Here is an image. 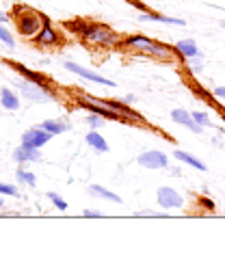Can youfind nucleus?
Wrapping results in <instances>:
<instances>
[{"mask_svg": "<svg viewBox=\"0 0 225 253\" xmlns=\"http://www.w3.org/2000/svg\"><path fill=\"white\" fill-rule=\"evenodd\" d=\"M13 11H15L13 20H15L17 33H20L22 37H26V39L37 37V33L42 31V26H44V15H39L37 11L28 9V7H20V4H17Z\"/></svg>", "mask_w": 225, "mask_h": 253, "instance_id": "obj_1", "label": "nucleus"}, {"mask_svg": "<svg viewBox=\"0 0 225 253\" xmlns=\"http://www.w3.org/2000/svg\"><path fill=\"white\" fill-rule=\"evenodd\" d=\"M78 33L87 39L89 43H100V45H115L119 43V35L111 31L104 24H95V22H76Z\"/></svg>", "mask_w": 225, "mask_h": 253, "instance_id": "obj_2", "label": "nucleus"}, {"mask_svg": "<svg viewBox=\"0 0 225 253\" xmlns=\"http://www.w3.org/2000/svg\"><path fill=\"white\" fill-rule=\"evenodd\" d=\"M78 106H83V108H87V111L100 115V117H106V119H115V122H130L128 117H124L121 113L113 111V108L106 106L102 100H95V97H91V95H83V93H80L78 95Z\"/></svg>", "mask_w": 225, "mask_h": 253, "instance_id": "obj_3", "label": "nucleus"}, {"mask_svg": "<svg viewBox=\"0 0 225 253\" xmlns=\"http://www.w3.org/2000/svg\"><path fill=\"white\" fill-rule=\"evenodd\" d=\"M15 87L26 95V100H33V102H56V93L50 87H39V84H35V83H31V80H26V78L17 80Z\"/></svg>", "mask_w": 225, "mask_h": 253, "instance_id": "obj_4", "label": "nucleus"}, {"mask_svg": "<svg viewBox=\"0 0 225 253\" xmlns=\"http://www.w3.org/2000/svg\"><path fill=\"white\" fill-rule=\"evenodd\" d=\"M52 132L44 130V128H33V130H26L24 134H22V145H31V147H44L45 143L52 139Z\"/></svg>", "mask_w": 225, "mask_h": 253, "instance_id": "obj_5", "label": "nucleus"}, {"mask_svg": "<svg viewBox=\"0 0 225 253\" xmlns=\"http://www.w3.org/2000/svg\"><path fill=\"white\" fill-rule=\"evenodd\" d=\"M182 195L178 193V191H173V188L169 186H163V188H158V206L160 208H165V210H169V208H182Z\"/></svg>", "mask_w": 225, "mask_h": 253, "instance_id": "obj_6", "label": "nucleus"}, {"mask_svg": "<svg viewBox=\"0 0 225 253\" xmlns=\"http://www.w3.org/2000/svg\"><path fill=\"white\" fill-rule=\"evenodd\" d=\"M35 42H37V45H56V43L61 42V39H59V33L52 28L50 20L45 18V15H44V26H42V31L37 33Z\"/></svg>", "mask_w": 225, "mask_h": 253, "instance_id": "obj_7", "label": "nucleus"}, {"mask_svg": "<svg viewBox=\"0 0 225 253\" xmlns=\"http://www.w3.org/2000/svg\"><path fill=\"white\" fill-rule=\"evenodd\" d=\"M65 70L74 72V74H78V76H83V78H87V80H93V83H100V84H104V87H115L113 80L104 78V76H100V74H95V72H91V70H85V67L76 65V63H65Z\"/></svg>", "mask_w": 225, "mask_h": 253, "instance_id": "obj_8", "label": "nucleus"}, {"mask_svg": "<svg viewBox=\"0 0 225 253\" xmlns=\"http://www.w3.org/2000/svg\"><path fill=\"white\" fill-rule=\"evenodd\" d=\"M138 165L145 169H163L167 167V156L163 152H143L138 156Z\"/></svg>", "mask_w": 225, "mask_h": 253, "instance_id": "obj_9", "label": "nucleus"}, {"mask_svg": "<svg viewBox=\"0 0 225 253\" xmlns=\"http://www.w3.org/2000/svg\"><path fill=\"white\" fill-rule=\"evenodd\" d=\"M11 67H13L15 72H20V76L22 78H26V80H31V83H35V84H39V87H48L50 84V80L44 76V74H39V72H33V70H26L22 63H9Z\"/></svg>", "mask_w": 225, "mask_h": 253, "instance_id": "obj_10", "label": "nucleus"}, {"mask_svg": "<svg viewBox=\"0 0 225 253\" xmlns=\"http://www.w3.org/2000/svg\"><path fill=\"white\" fill-rule=\"evenodd\" d=\"M171 119H173L176 124H182V126H186V128H190L193 132L201 134V126L195 124L193 115H190L188 111H184V108H176V111H171Z\"/></svg>", "mask_w": 225, "mask_h": 253, "instance_id": "obj_11", "label": "nucleus"}, {"mask_svg": "<svg viewBox=\"0 0 225 253\" xmlns=\"http://www.w3.org/2000/svg\"><path fill=\"white\" fill-rule=\"evenodd\" d=\"M176 52H178V50L171 48V45L160 43V42H154V45L149 48L147 54L154 56V59H158V61H173V59H176Z\"/></svg>", "mask_w": 225, "mask_h": 253, "instance_id": "obj_12", "label": "nucleus"}, {"mask_svg": "<svg viewBox=\"0 0 225 253\" xmlns=\"http://www.w3.org/2000/svg\"><path fill=\"white\" fill-rule=\"evenodd\" d=\"M39 147H31V145H22L17 147L13 152V158L17 163H37V160H42V154L37 152Z\"/></svg>", "mask_w": 225, "mask_h": 253, "instance_id": "obj_13", "label": "nucleus"}, {"mask_svg": "<svg viewBox=\"0 0 225 253\" xmlns=\"http://www.w3.org/2000/svg\"><path fill=\"white\" fill-rule=\"evenodd\" d=\"M106 106H111L113 111H117V113H121L124 117H128V119H132V122H138V124H143V117L138 115L136 111H132V108L128 106V104H124V102H117V100H102Z\"/></svg>", "mask_w": 225, "mask_h": 253, "instance_id": "obj_14", "label": "nucleus"}, {"mask_svg": "<svg viewBox=\"0 0 225 253\" xmlns=\"http://www.w3.org/2000/svg\"><path fill=\"white\" fill-rule=\"evenodd\" d=\"M126 48H130V50H138V52H149V48L154 45V39H149V37H143V35H135V37H128L124 42Z\"/></svg>", "mask_w": 225, "mask_h": 253, "instance_id": "obj_15", "label": "nucleus"}, {"mask_svg": "<svg viewBox=\"0 0 225 253\" xmlns=\"http://www.w3.org/2000/svg\"><path fill=\"white\" fill-rule=\"evenodd\" d=\"M176 50H178V54H180V56H186V59H193V56L199 54L197 43H195L193 39H184V42H178V43H176Z\"/></svg>", "mask_w": 225, "mask_h": 253, "instance_id": "obj_16", "label": "nucleus"}, {"mask_svg": "<svg viewBox=\"0 0 225 253\" xmlns=\"http://www.w3.org/2000/svg\"><path fill=\"white\" fill-rule=\"evenodd\" d=\"M0 102H2V106L7 108V111H17V108H20V97H17L13 91H9L7 87L0 91Z\"/></svg>", "mask_w": 225, "mask_h": 253, "instance_id": "obj_17", "label": "nucleus"}, {"mask_svg": "<svg viewBox=\"0 0 225 253\" xmlns=\"http://www.w3.org/2000/svg\"><path fill=\"white\" fill-rule=\"evenodd\" d=\"M138 20L147 22V20H154V22H165V24H176V26H184L182 20H176V18H167V15H160V13H143L138 15Z\"/></svg>", "mask_w": 225, "mask_h": 253, "instance_id": "obj_18", "label": "nucleus"}, {"mask_svg": "<svg viewBox=\"0 0 225 253\" xmlns=\"http://www.w3.org/2000/svg\"><path fill=\"white\" fill-rule=\"evenodd\" d=\"M87 143H89V145L93 147V149H97V152H108V143L104 141V139H102L100 134H97L95 130L87 134Z\"/></svg>", "mask_w": 225, "mask_h": 253, "instance_id": "obj_19", "label": "nucleus"}, {"mask_svg": "<svg viewBox=\"0 0 225 253\" xmlns=\"http://www.w3.org/2000/svg\"><path fill=\"white\" fill-rule=\"evenodd\" d=\"M176 158L182 160V163H186V165H190V167H195V169H199V171H206V165L201 163V160L193 158V156H190V154H186V152H176Z\"/></svg>", "mask_w": 225, "mask_h": 253, "instance_id": "obj_20", "label": "nucleus"}, {"mask_svg": "<svg viewBox=\"0 0 225 253\" xmlns=\"http://www.w3.org/2000/svg\"><path fill=\"white\" fill-rule=\"evenodd\" d=\"M89 193H91V195H97V197H104V199H111V201H115V204H121V197H119V195L106 191V188H102V186H89Z\"/></svg>", "mask_w": 225, "mask_h": 253, "instance_id": "obj_21", "label": "nucleus"}, {"mask_svg": "<svg viewBox=\"0 0 225 253\" xmlns=\"http://www.w3.org/2000/svg\"><path fill=\"white\" fill-rule=\"evenodd\" d=\"M39 128H44V130H48L52 132V134H61V132H65L69 126L67 124H63V122H52V119H48V122H44Z\"/></svg>", "mask_w": 225, "mask_h": 253, "instance_id": "obj_22", "label": "nucleus"}, {"mask_svg": "<svg viewBox=\"0 0 225 253\" xmlns=\"http://www.w3.org/2000/svg\"><path fill=\"white\" fill-rule=\"evenodd\" d=\"M0 42H2L4 45H9V48H13L15 45V39H13V35H11V33L7 31V28H4L2 24H0Z\"/></svg>", "mask_w": 225, "mask_h": 253, "instance_id": "obj_23", "label": "nucleus"}, {"mask_svg": "<svg viewBox=\"0 0 225 253\" xmlns=\"http://www.w3.org/2000/svg\"><path fill=\"white\" fill-rule=\"evenodd\" d=\"M48 199H50L52 204H54L59 210H67V201L63 199V197H59V195H56V193H48Z\"/></svg>", "mask_w": 225, "mask_h": 253, "instance_id": "obj_24", "label": "nucleus"}, {"mask_svg": "<svg viewBox=\"0 0 225 253\" xmlns=\"http://www.w3.org/2000/svg\"><path fill=\"white\" fill-rule=\"evenodd\" d=\"M17 180H20V182H26L28 186H35V182H37L33 173H28V171H22V169L17 171Z\"/></svg>", "mask_w": 225, "mask_h": 253, "instance_id": "obj_25", "label": "nucleus"}, {"mask_svg": "<svg viewBox=\"0 0 225 253\" xmlns=\"http://www.w3.org/2000/svg\"><path fill=\"white\" fill-rule=\"evenodd\" d=\"M190 115H193L195 124H199L201 128H204V126H210V119H208V115H206V113H199V111H195V113H190Z\"/></svg>", "mask_w": 225, "mask_h": 253, "instance_id": "obj_26", "label": "nucleus"}, {"mask_svg": "<svg viewBox=\"0 0 225 253\" xmlns=\"http://www.w3.org/2000/svg\"><path fill=\"white\" fill-rule=\"evenodd\" d=\"M0 195H11V197H15V195H17V188H15V186H9V184H2V182H0Z\"/></svg>", "mask_w": 225, "mask_h": 253, "instance_id": "obj_27", "label": "nucleus"}, {"mask_svg": "<svg viewBox=\"0 0 225 253\" xmlns=\"http://www.w3.org/2000/svg\"><path fill=\"white\" fill-rule=\"evenodd\" d=\"M87 122H89V126H91V128H100V126L104 124L102 122V117H100V115H91V117H87Z\"/></svg>", "mask_w": 225, "mask_h": 253, "instance_id": "obj_28", "label": "nucleus"}, {"mask_svg": "<svg viewBox=\"0 0 225 253\" xmlns=\"http://www.w3.org/2000/svg\"><path fill=\"white\" fill-rule=\"evenodd\" d=\"M85 216H91V218H102V212H97V210H85Z\"/></svg>", "mask_w": 225, "mask_h": 253, "instance_id": "obj_29", "label": "nucleus"}, {"mask_svg": "<svg viewBox=\"0 0 225 253\" xmlns=\"http://www.w3.org/2000/svg\"><path fill=\"white\" fill-rule=\"evenodd\" d=\"M215 95L217 97H223V100H225V87H217L215 89Z\"/></svg>", "mask_w": 225, "mask_h": 253, "instance_id": "obj_30", "label": "nucleus"}, {"mask_svg": "<svg viewBox=\"0 0 225 253\" xmlns=\"http://www.w3.org/2000/svg\"><path fill=\"white\" fill-rule=\"evenodd\" d=\"M9 18H7V15H4V13H0V24H4V22H7Z\"/></svg>", "mask_w": 225, "mask_h": 253, "instance_id": "obj_31", "label": "nucleus"}, {"mask_svg": "<svg viewBox=\"0 0 225 253\" xmlns=\"http://www.w3.org/2000/svg\"><path fill=\"white\" fill-rule=\"evenodd\" d=\"M0 208H2V199H0Z\"/></svg>", "mask_w": 225, "mask_h": 253, "instance_id": "obj_32", "label": "nucleus"}, {"mask_svg": "<svg viewBox=\"0 0 225 253\" xmlns=\"http://www.w3.org/2000/svg\"><path fill=\"white\" fill-rule=\"evenodd\" d=\"M221 26H223V28H225V22H221Z\"/></svg>", "mask_w": 225, "mask_h": 253, "instance_id": "obj_33", "label": "nucleus"}]
</instances>
